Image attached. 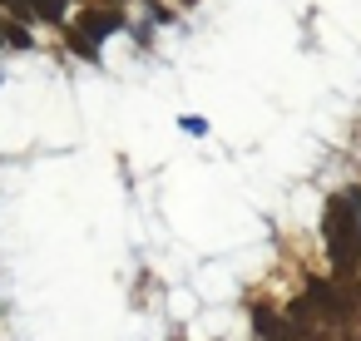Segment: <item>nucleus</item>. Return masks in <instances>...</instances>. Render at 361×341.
Returning a JSON list of instances; mask_svg holds the SVG:
<instances>
[{"label":"nucleus","mask_w":361,"mask_h":341,"mask_svg":"<svg viewBox=\"0 0 361 341\" xmlns=\"http://www.w3.org/2000/svg\"><path fill=\"white\" fill-rule=\"evenodd\" d=\"M322 232H326V257H331V267H336L341 277H351L356 262H361V228H356V213H351L346 193L326 203V213H322Z\"/></svg>","instance_id":"obj_1"},{"label":"nucleus","mask_w":361,"mask_h":341,"mask_svg":"<svg viewBox=\"0 0 361 341\" xmlns=\"http://www.w3.org/2000/svg\"><path fill=\"white\" fill-rule=\"evenodd\" d=\"M307 302L322 306L331 321H351V311H356V302H351L341 287H331V282H312V287H307Z\"/></svg>","instance_id":"obj_2"},{"label":"nucleus","mask_w":361,"mask_h":341,"mask_svg":"<svg viewBox=\"0 0 361 341\" xmlns=\"http://www.w3.org/2000/svg\"><path fill=\"white\" fill-rule=\"evenodd\" d=\"M109 30H119V16L114 11H80V35L85 40H99Z\"/></svg>","instance_id":"obj_3"},{"label":"nucleus","mask_w":361,"mask_h":341,"mask_svg":"<svg viewBox=\"0 0 361 341\" xmlns=\"http://www.w3.org/2000/svg\"><path fill=\"white\" fill-rule=\"evenodd\" d=\"M252 321H257V341H292V331H287V316H277L272 306H257L252 311Z\"/></svg>","instance_id":"obj_4"},{"label":"nucleus","mask_w":361,"mask_h":341,"mask_svg":"<svg viewBox=\"0 0 361 341\" xmlns=\"http://www.w3.org/2000/svg\"><path fill=\"white\" fill-rule=\"evenodd\" d=\"M30 16H40V20H65V0H30Z\"/></svg>","instance_id":"obj_5"},{"label":"nucleus","mask_w":361,"mask_h":341,"mask_svg":"<svg viewBox=\"0 0 361 341\" xmlns=\"http://www.w3.org/2000/svg\"><path fill=\"white\" fill-rule=\"evenodd\" d=\"M70 50H75V55H85V60H94V40H85L80 30L70 35Z\"/></svg>","instance_id":"obj_6"},{"label":"nucleus","mask_w":361,"mask_h":341,"mask_svg":"<svg viewBox=\"0 0 361 341\" xmlns=\"http://www.w3.org/2000/svg\"><path fill=\"white\" fill-rule=\"evenodd\" d=\"M6 40H11V45H20V50L30 45V35H25V25H11V30H6Z\"/></svg>","instance_id":"obj_7"},{"label":"nucleus","mask_w":361,"mask_h":341,"mask_svg":"<svg viewBox=\"0 0 361 341\" xmlns=\"http://www.w3.org/2000/svg\"><path fill=\"white\" fill-rule=\"evenodd\" d=\"M346 203H351V213H356V228H361V188H356V193H346Z\"/></svg>","instance_id":"obj_8"}]
</instances>
